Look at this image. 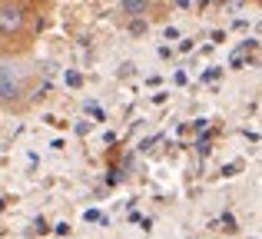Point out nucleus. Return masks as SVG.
Listing matches in <instances>:
<instances>
[{
    "mask_svg": "<svg viewBox=\"0 0 262 239\" xmlns=\"http://www.w3.org/2000/svg\"><path fill=\"white\" fill-rule=\"evenodd\" d=\"M13 93H17V83L10 80L7 70H0V97H13Z\"/></svg>",
    "mask_w": 262,
    "mask_h": 239,
    "instance_id": "f03ea898",
    "label": "nucleus"
},
{
    "mask_svg": "<svg viewBox=\"0 0 262 239\" xmlns=\"http://www.w3.org/2000/svg\"><path fill=\"white\" fill-rule=\"evenodd\" d=\"M27 24V10L20 4H0V37H13Z\"/></svg>",
    "mask_w": 262,
    "mask_h": 239,
    "instance_id": "f257e3e1",
    "label": "nucleus"
}]
</instances>
